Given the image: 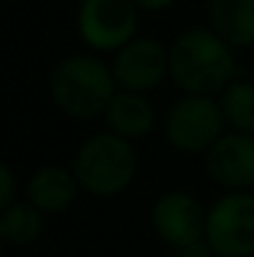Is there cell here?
<instances>
[{
  "label": "cell",
  "mask_w": 254,
  "mask_h": 257,
  "mask_svg": "<svg viewBox=\"0 0 254 257\" xmlns=\"http://www.w3.org/2000/svg\"><path fill=\"white\" fill-rule=\"evenodd\" d=\"M219 105L229 130L254 135V83L234 78L219 92Z\"/></svg>",
  "instance_id": "14"
},
{
  "label": "cell",
  "mask_w": 254,
  "mask_h": 257,
  "mask_svg": "<svg viewBox=\"0 0 254 257\" xmlns=\"http://www.w3.org/2000/svg\"><path fill=\"white\" fill-rule=\"evenodd\" d=\"M227 120L214 95H184L165 115V138L177 153H207L227 130Z\"/></svg>",
  "instance_id": "4"
},
{
  "label": "cell",
  "mask_w": 254,
  "mask_h": 257,
  "mask_svg": "<svg viewBox=\"0 0 254 257\" xmlns=\"http://www.w3.org/2000/svg\"><path fill=\"white\" fill-rule=\"evenodd\" d=\"M209 28L234 50L254 48V0H209Z\"/></svg>",
  "instance_id": "12"
},
{
  "label": "cell",
  "mask_w": 254,
  "mask_h": 257,
  "mask_svg": "<svg viewBox=\"0 0 254 257\" xmlns=\"http://www.w3.org/2000/svg\"><path fill=\"white\" fill-rule=\"evenodd\" d=\"M50 100L73 120H92L105 115L110 100L120 90L112 65L95 55H70L50 73Z\"/></svg>",
  "instance_id": "2"
},
{
  "label": "cell",
  "mask_w": 254,
  "mask_h": 257,
  "mask_svg": "<svg viewBox=\"0 0 254 257\" xmlns=\"http://www.w3.org/2000/svg\"><path fill=\"white\" fill-rule=\"evenodd\" d=\"M140 13L132 0H80L75 15L78 35L95 53H117L137 38Z\"/></svg>",
  "instance_id": "6"
},
{
  "label": "cell",
  "mask_w": 254,
  "mask_h": 257,
  "mask_svg": "<svg viewBox=\"0 0 254 257\" xmlns=\"http://www.w3.org/2000/svg\"><path fill=\"white\" fill-rule=\"evenodd\" d=\"M112 73L120 90L150 92L169 78V48L155 38L137 35L115 53Z\"/></svg>",
  "instance_id": "8"
},
{
  "label": "cell",
  "mask_w": 254,
  "mask_h": 257,
  "mask_svg": "<svg viewBox=\"0 0 254 257\" xmlns=\"http://www.w3.org/2000/svg\"><path fill=\"white\" fill-rule=\"evenodd\" d=\"M102 117L107 122V130L130 143L145 140L157 125V112L147 95L132 90H117Z\"/></svg>",
  "instance_id": "11"
},
{
  "label": "cell",
  "mask_w": 254,
  "mask_h": 257,
  "mask_svg": "<svg viewBox=\"0 0 254 257\" xmlns=\"http://www.w3.org/2000/svg\"><path fill=\"white\" fill-rule=\"evenodd\" d=\"M207 175L224 190L254 192V135L229 130L204 153Z\"/></svg>",
  "instance_id": "9"
},
{
  "label": "cell",
  "mask_w": 254,
  "mask_h": 257,
  "mask_svg": "<svg viewBox=\"0 0 254 257\" xmlns=\"http://www.w3.org/2000/svg\"><path fill=\"white\" fill-rule=\"evenodd\" d=\"M155 235L172 250H187L204 242L207 207L184 190H169L160 195L150 210Z\"/></svg>",
  "instance_id": "7"
},
{
  "label": "cell",
  "mask_w": 254,
  "mask_h": 257,
  "mask_svg": "<svg viewBox=\"0 0 254 257\" xmlns=\"http://www.w3.org/2000/svg\"><path fill=\"white\" fill-rule=\"evenodd\" d=\"M234 78V48L212 28H187L172 40L169 80L184 95H219Z\"/></svg>",
  "instance_id": "1"
},
{
  "label": "cell",
  "mask_w": 254,
  "mask_h": 257,
  "mask_svg": "<svg viewBox=\"0 0 254 257\" xmlns=\"http://www.w3.org/2000/svg\"><path fill=\"white\" fill-rule=\"evenodd\" d=\"M73 172L80 190L92 197L122 195L137 175L135 143L115 135L112 130L90 135L73 158Z\"/></svg>",
  "instance_id": "3"
},
{
  "label": "cell",
  "mask_w": 254,
  "mask_h": 257,
  "mask_svg": "<svg viewBox=\"0 0 254 257\" xmlns=\"http://www.w3.org/2000/svg\"><path fill=\"white\" fill-rule=\"evenodd\" d=\"M45 230V215L25 202H13L8 207H0V240L13 247H25L35 242Z\"/></svg>",
  "instance_id": "13"
},
{
  "label": "cell",
  "mask_w": 254,
  "mask_h": 257,
  "mask_svg": "<svg viewBox=\"0 0 254 257\" xmlns=\"http://www.w3.org/2000/svg\"><path fill=\"white\" fill-rule=\"evenodd\" d=\"M204 242L214 257H254V192L227 190L207 207Z\"/></svg>",
  "instance_id": "5"
},
{
  "label": "cell",
  "mask_w": 254,
  "mask_h": 257,
  "mask_svg": "<svg viewBox=\"0 0 254 257\" xmlns=\"http://www.w3.org/2000/svg\"><path fill=\"white\" fill-rule=\"evenodd\" d=\"M18 202V187H15V172L10 165L0 168V207H8Z\"/></svg>",
  "instance_id": "15"
},
{
  "label": "cell",
  "mask_w": 254,
  "mask_h": 257,
  "mask_svg": "<svg viewBox=\"0 0 254 257\" xmlns=\"http://www.w3.org/2000/svg\"><path fill=\"white\" fill-rule=\"evenodd\" d=\"M142 13H160V10H167L174 5V0H132Z\"/></svg>",
  "instance_id": "16"
},
{
  "label": "cell",
  "mask_w": 254,
  "mask_h": 257,
  "mask_svg": "<svg viewBox=\"0 0 254 257\" xmlns=\"http://www.w3.org/2000/svg\"><path fill=\"white\" fill-rule=\"evenodd\" d=\"M80 192V182L73 168L45 165L38 168L25 182V200L35 205L43 215H55L68 210Z\"/></svg>",
  "instance_id": "10"
}]
</instances>
